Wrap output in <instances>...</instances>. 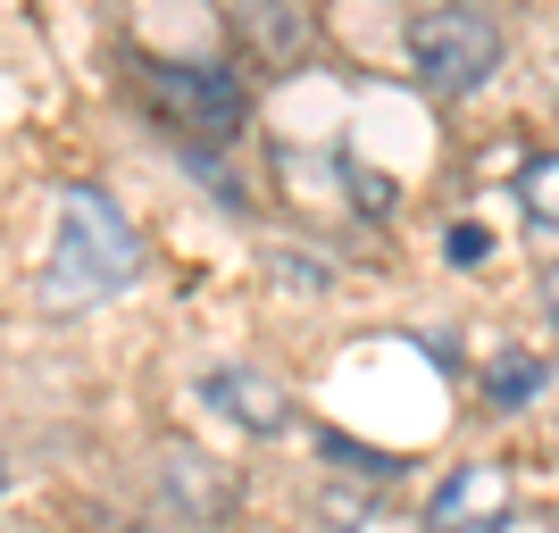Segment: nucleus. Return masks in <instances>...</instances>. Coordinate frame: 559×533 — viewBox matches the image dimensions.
Listing matches in <instances>:
<instances>
[{
	"label": "nucleus",
	"mask_w": 559,
	"mask_h": 533,
	"mask_svg": "<svg viewBox=\"0 0 559 533\" xmlns=\"http://www.w3.org/2000/svg\"><path fill=\"white\" fill-rule=\"evenodd\" d=\"M134 276H142V242H134V226H126V209L93 184H68L59 192L50 251H43V267H34V301H43L50 317H84V308L117 301Z\"/></svg>",
	"instance_id": "nucleus-1"
},
{
	"label": "nucleus",
	"mask_w": 559,
	"mask_h": 533,
	"mask_svg": "<svg viewBox=\"0 0 559 533\" xmlns=\"http://www.w3.org/2000/svg\"><path fill=\"white\" fill-rule=\"evenodd\" d=\"M409 68L435 100L485 93L492 68H501V25L476 17V9H426V17H409Z\"/></svg>",
	"instance_id": "nucleus-2"
},
{
	"label": "nucleus",
	"mask_w": 559,
	"mask_h": 533,
	"mask_svg": "<svg viewBox=\"0 0 559 533\" xmlns=\"http://www.w3.org/2000/svg\"><path fill=\"white\" fill-rule=\"evenodd\" d=\"M151 100H159L192 142H234L242 134V84L226 68H151Z\"/></svg>",
	"instance_id": "nucleus-3"
},
{
	"label": "nucleus",
	"mask_w": 559,
	"mask_h": 533,
	"mask_svg": "<svg viewBox=\"0 0 559 533\" xmlns=\"http://www.w3.org/2000/svg\"><path fill=\"white\" fill-rule=\"evenodd\" d=\"M510 509H518L510 467L467 459V467H451L443 484H435V500H426V533H510Z\"/></svg>",
	"instance_id": "nucleus-4"
},
{
	"label": "nucleus",
	"mask_w": 559,
	"mask_h": 533,
	"mask_svg": "<svg viewBox=\"0 0 559 533\" xmlns=\"http://www.w3.org/2000/svg\"><path fill=\"white\" fill-rule=\"evenodd\" d=\"M201 400H210L226 425H242V434H284V425H293L284 384H276V375H259V367H210V375H201Z\"/></svg>",
	"instance_id": "nucleus-5"
},
{
	"label": "nucleus",
	"mask_w": 559,
	"mask_h": 533,
	"mask_svg": "<svg viewBox=\"0 0 559 533\" xmlns=\"http://www.w3.org/2000/svg\"><path fill=\"white\" fill-rule=\"evenodd\" d=\"M234 25L259 43V59H276V68H293L309 50V17L301 9H284V0H234Z\"/></svg>",
	"instance_id": "nucleus-6"
},
{
	"label": "nucleus",
	"mask_w": 559,
	"mask_h": 533,
	"mask_svg": "<svg viewBox=\"0 0 559 533\" xmlns=\"http://www.w3.org/2000/svg\"><path fill=\"white\" fill-rule=\"evenodd\" d=\"M518 201H526V217H535V226H559V150H551V159H526Z\"/></svg>",
	"instance_id": "nucleus-7"
},
{
	"label": "nucleus",
	"mask_w": 559,
	"mask_h": 533,
	"mask_svg": "<svg viewBox=\"0 0 559 533\" xmlns=\"http://www.w3.org/2000/svg\"><path fill=\"white\" fill-rule=\"evenodd\" d=\"M543 384V359H526V350H510V359H492V409H518V400Z\"/></svg>",
	"instance_id": "nucleus-8"
},
{
	"label": "nucleus",
	"mask_w": 559,
	"mask_h": 533,
	"mask_svg": "<svg viewBox=\"0 0 559 533\" xmlns=\"http://www.w3.org/2000/svg\"><path fill=\"white\" fill-rule=\"evenodd\" d=\"M326 517L343 533H393V509H384V500H343V492H326Z\"/></svg>",
	"instance_id": "nucleus-9"
},
{
	"label": "nucleus",
	"mask_w": 559,
	"mask_h": 533,
	"mask_svg": "<svg viewBox=\"0 0 559 533\" xmlns=\"http://www.w3.org/2000/svg\"><path fill=\"white\" fill-rule=\"evenodd\" d=\"M543 301H551V317H559V267H551V276H543Z\"/></svg>",
	"instance_id": "nucleus-10"
},
{
	"label": "nucleus",
	"mask_w": 559,
	"mask_h": 533,
	"mask_svg": "<svg viewBox=\"0 0 559 533\" xmlns=\"http://www.w3.org/2000/svg\"><path fill=\"white\" fill-rule=\"evenodd\" d=\"M0 484H9V467H0Z\"/></svg>",
	"instance_id": "nucleus-11"
}]
</instances>
